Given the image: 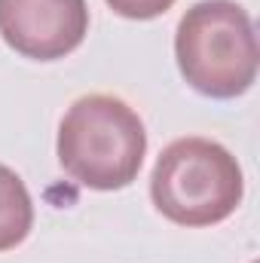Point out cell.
<instances>
[{
    "mask_svg": "<svg viewBox=\"0 0 260 263\" xmlns=\"http://www.w3.org/2000/svg\"><path fill=\"white\" fill-rule=\"evenodd\" d=\"M147 153L141 117L123 98L83 95L59 126V162L89 190H123L138 178Z\"/></svg>",
    "mask_w": 260,
    "mask_h": 263,
    "instance_id": "cell-1",
    "label": "cell"
},
{
    "mask_svg": "<svg viewBox=\"0 0 260 263\" xmlns=\"http://www.w3.org/2000/svg\"><path fill=\"white\" fill-rule=\"evenodd\" d=\"M181 77L199 95L236 98L257 80V34L236 0H199L175 34Z\"/></svg>",
    "mask_w": 260,
    "mask_h": 263,
    "instance_id": "cell-2",
    "label": "cell"
},
{
    "mask_svg": "<svg viewBox=\"0 0 260 263\" xmlns=\"http://www.w3.org/2000/svg\"><path fill=\"white\" fill-rule=\"evenodd\" d=\"M245 193L236 156L208 138L172 141L150 175V196L162 217L181 227H211L227 220Z\"/></svg>",
    "mask_w": 260,
    "mask_h": 263,
    "instance_id": "cell-3",
    "label": "cell"
},
{
    "mask_svg": "<svg viewBox=\"0 0 260 263\" xmlns=\"http://www.w3.org/2000/svg\"><path fill=\"white\" fill-rule=\"evenodd\" d=\"M86 0H0V37L25 59H65L86 40Z\"/></svg>",
    "mask_w": 260,
    "mask_h": 263,
    "instance_id": "cell-4",
    "label": "cell"
},
{
    "mask_svg": "<svg viewBox=\"0 0 260 263\" xmlns=\"http://www.w3.org/2000/svg\"><path fill=\"white\" fill-rule=\"evenodd\" d=\"M34 227V202L25 181L0 165V251H9L28 239Z\"/></svg>",
    "mask_w": 260,
    "mask_h": 263,
    "instance_id": "cell-5",
    "label": "cell"
},
{
    "mask_svg": "<svg viewBox=\"0 0 260 263\" xmlns=\"http://www.w3.org/2000/svg\"><path fill=\"white\" fill-rule=\"evenodd\" d=\"M107 6L132 22H150L175 6V0H107Z\"/></svg>",
    "mask_w": 260,
    "mask_h": 263,
    "instance_id": "cell-6",
    "label": "cell"
}]
</instances>
